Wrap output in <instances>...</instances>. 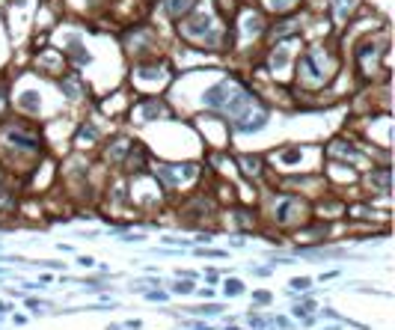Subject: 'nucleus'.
I'll use <instances>...</instances> for the list:
<instances>
[{
	"label": "nucleus",
	"mask_w": 395,
	"mask_h": 330,
	"mask_svg": "<svg viewBox=\"0 0 395 330\" xmlns=\"http://www.w3.org/2000/svg\"><path fill=\"white\" fill-rule=\"evenodd\" d=\"M205 104L223 110L226 116H232V119H241L244 113L253 110L256 102H253V96H250L241 84H235V80H220L217 86H211V90L205 92Z\"/></svg>",
	"instance_id": "obj_1"
},
{
	"label": "nucleus",
	"mask_w": 395,
	"mask_h": 330,
	"mask_svg": "<svg viewBox=\"0 0 395 330\" xmlns=\"http://www.w3.org/2000/svg\"><path fill=\"white\" fill-rule=\"evenodd\" d=\"M297 72L303 74V80H309V84H324V74H321V68L315 66V56L312 54H303L300 56V66H297Z\"/></svg>",
	"instance_id": "obj_2"
},
{
	"label": "nucleus",
	"mask_w": 395,
	"mask_h": 330,
	"mask_svg": "<svg viewBox=\"0 0 395 330\" xmlns=\"http://www.w3.org/2000/svg\"><path fill=\"white\" fill-rule=\"evenodd\" d=\"M164 9H167L169 18H181L193 9V0H164Z\"/></svg>",
	"instance_id": "obj_3"
},
{
	"label": "nucleus",
	"mask_w": 395,
	"mask_h": 330,
	"mask_svg": "<svg viewBox=\"0 0 395 330\" xmlns=\"http://www.w3.org/2000/svg\"><path fill=\"white\" fill-rule=\"evenodd\" d=\"M164 113H167V108H164L161 102H146V104H143V116H146V119H155V116H164Z\"/></svg>",
	"instance_id": "obj_4"
},
{
	"label": "nucleus",
	"mask_w": 395,
	"mask_h": 330,
	"mask_svg": "<svg viewBox=\"0 0 395 330\" xmlns=\"http://www.w3.org/2000/svg\"><path fill=\"white\" fill-rule=\"evenodd\" d=\"M21 108L30 110V113L39 110V98H36V92H24V96H21Z\"/></svg>",
	"instance_id": "obj_5"
},
{
	"label": "nucleus",
	"mask_w": 395,
	"mask_h": 330,
	"mask_svg": "<svg viewBox=\"0 0 395 330\" xmlns=\"http://www.w3.org/2000/svg\"><path fill=\"white\" fill-rule=\"evenodd\" d=\"M62 92H65L68 98H77V92H80V86H77L74 80H62Z\"/></svg>",
	"instance_id": "obj_6"
},
{
	"label": "nucleus",
	"mask_w": 395,
	"mask_h": 330,
	"mask_svg": "<svg viewBox=\"0 0 395 330\" xmlns=\"http://www.w3.org/2000/svg\"><path fill=\"white\" fill-rule=\"evenodd\" d=\"M294 6V0H271V9L274 12H288Z\"/></svg>",
	"instance_id": "obj_7"
},
{
	"label": "nucleus",
	"mask_w": 395,
	"mask_h": 330,
	"mask_svg": "<svg viewBox=\"0 0 395 330\" xmlns=\"http://www.w3.org/2000/svg\"><path fill=\"white\" fill-rule=\"evenodd\" d=\"M241 292H244V286H241L238 280H226V294L235 298V294H241Z\"/></svg>",
	"instance_id": "obj_8"
},
{
	"label": "nucleus",
	"mask_w": 395,
	"mask_h": 330,
	"mask_svg": "<svg viewBox=\"0 0 395 330\" xmlns=\"http://www.w3.org/2000/svg\"><path fill=\"white\" fill-rule=\"evenodd\" d=\"M241 164L247 166V172H253V176L259 172V158H247V155H244V158H241Z\"/></svg>",
	"instance_id": "obj_9"
},
{
	"label": "nucleus",
	"mask_w": 395,
	"mask_h": 330,
	"mask_svg": "<svg viewBox=\"0 0 395 330\" xmlns=\"http://www.w3.org/2000/svg\"><path fill=\"white\" fill-rule=\"evenodd\" d=\"M312 286V280L309 276H300V280H291V288H297V292H303V288H309Z\"/></svg>",
	"instance_id": "obj_10"
},
{
	"label": "nucleus",
	"mask_w": 395,
	"mask_h": 330,
	"mask_svg": "<svg viewBox=\"0 0 395 330\" xmlns=\"http://www.w3.org/2000/svg\"><path fill=\"white\" fill-rule=\"evenodd\" d=\"M375 182H378V184H381V188L387 190V184H390V170H381V172L375 176Z\"/></svg>",
	"instance_id": "obj_11"
},
{
	"label": "nucleus",
	"mask_w": 395,
	"mask_h": 330,
	"mask_svg": "<svg viewBox=\"0 0 395 330\" xmlns=\"http://www.w3.org/2000/svg\"><path fill=\"white\" fill-rule=\"evenodd\" d=\"M172 292H175V294H187V292H193V286L184 280V282H175V286H172Z\"/></svg>",
	"instance_id": "obj_12"
},
{
	"label": "nucleus",
	"mask_w": 395,
	"mask_h": 330,
	"mask_svg": "<svg viewBox=\"0 0 395 330\" xmlns=\"http://www.w3.org/2000/svg\"><path fill=\"white\" fill-rule=\"evenodd\" d=\"M297 158H300V149H291V152H285V155H282V161H288V164H291V161H297Z\"/></svg>",
	"instance_id": "obj_13"
},
{
	"label": "nucleus",
	"mask_w": 395,
	"mask_h": 330,
	"mask_svg": "<svg viewBox=\"0 0 395 330\" xmlns=\"http://www.w3.org/2000/svg\"><path fill=\"white\" fill-rule=\"evenodd\" d=\"M190 312H202V316L208 312V316H211V312H220V306H202V310H190Z\"/></svg>",
	"instance_id": "obj_14"
},
{
	"label": "nucleus",
	"mask_w": 395,
	"mask_h": 330,
	"mask_svg": "<svg viewBox=\"0 0 395 330\" xmlns=\"http://www.w3.org/2000/svg\"><path fill=\"white\" fill-rule=\"evenodd\" d=\"M256 300H259V304H268V300H271V294H265V292H259V294H256Z\"/></svg>",
	"instance_id": "obj_15"
},
{
	"label": "nucleus",
	"mask_w": 395,
	"mask_h": 330,
	"mask_svg": "<svg viewBox=\"0 0 395 330\" xmlns=\"http://www.w3.org/2000/svg\"><path fill=\"white\" fill-rule=\"evenodd\" d=\"M190 328H193V330H211L208 324H202V322H196V324H190Z\"/></svg>",
	"instance_id": "obj_16"
},
{
	"label": "nucleus",
	"mask_w": 395,
	"mask_h": 330,
	"mask_svg": "<svg viewBox=\"0 0 395 330\" xmlns=\"http://www.w3.org/2000/svg\"><path fill=\"white\" fill-rule=\"evenodd\" d=\"M232 330H238V328H232Z\"/></svg>",
	"instance_id": "obj_17"
}]
</instances>
